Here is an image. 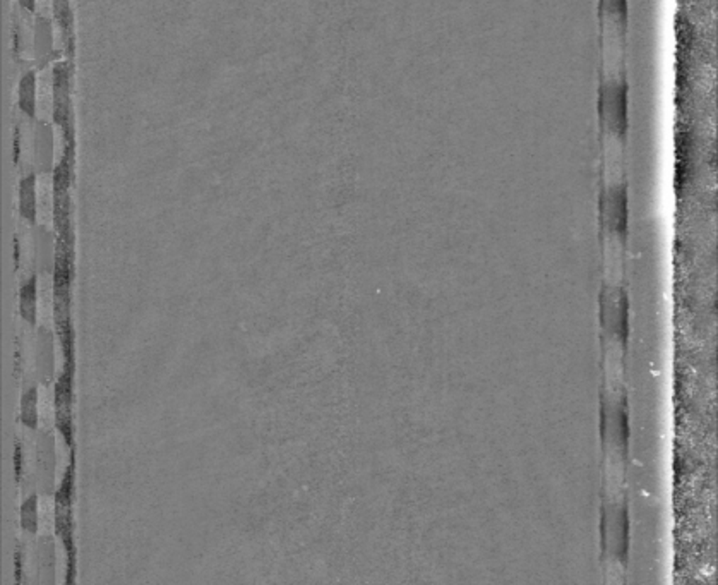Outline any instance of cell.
I'll list each match as a JSON object with an SVG mask.
<instances>
[{
    "label": "cell",
    "instance_id": "1",
    "mask_svg": "<svg viewBox=\"0 0 718 585\" xmlns=\"http://www.w3.org/2000/svg\"><path fill=\"white\" fill-rule=\"evenodd\" d=\"M598 108L606 122L615 127L618 131H624L626 127L627 115V88L624 78H610L603 81L600 86Z\"/></svg>",
    "mask_w": 718,
    "mask_h": 585
},
{
    "label": "cell",
    "instance_id": "2",
    "mask_svg": "<svg viewBox=\"0 0 718 585\" xmlns=\"http://www.w3.org/2000/svg\"><path fill=\"white\" fill-rule=\"evenodd\" d=\"M600 318L603 326L618 335H626L630 328V299L619 285H603L600 294Z\"/></svg>",
    "mask_w": 718,
    "mask_h": 585
},
{
    "label": "cell",
    "instance_id": "3",
    "mask_svg": "<svg viewBox=\"0 0 718 585\" xmlns=\"http://www.w3.org/2000/svg\"><path fill=\"white\" fill-rule=\"evenodd\" d=\"M600 211L602 220L607 227L615 230H624L627 223V193L624 184H612L603 189L600 198Z\"/></svg>",
    "mask_w": 718,
    "mask_h": 585
},
{
    "label": "cell",
    "instance_id": "4",
    "mask_svg": "<svg viewBox=\"0 0 718 585\" xmlns=\"http://www.w3.org/2000/svg\"><path fill=\"white\" fill-rule=\"evenodd\" d=\"M55 470V453H54V440L48 433L40 434L38 440V472L42 477L43 486H50L54 481Z\"/></svg>",
    "mask_w": 718,
    "mask_h": 585
},
{
    "label": "cell",
    "instance_id": "5",
    "mask_svg": "<svg viewBox=\"0 0 718 585\" xmlns=\"http://www.w3.org/2000/svg\"><path fill=\"white\" fill-rule=\"evenodd\" d=\"M38 373L42 381H50L54 376V340L47 328H40L38 333Z\"/></svg>",
    "mask_w": 718,
    "mask_h": 585
},
{
    "label": "cell",
    "instance_id": "6",
    "mask_svg": "<svg viewBox=\"0 0 718 585\" xmlns=\"http://www.w3.org/2000/svg\"><path fill=\"white\" fill-rule=\"evenodd\" d=\"M40 550H38V575H40V585H54L55 584V552H54V544H52L50 539L47 541H40Z\"/></svg>",
    "mask_w": 718,
    "mask_h": 585
},
{
    "label": "cell",
    "instance_id": "7",
    "mask_svg": "<svg viewBox=\"0 0 718 585\" xmlns=\"http://www.w3.org/2000/svg\"><path fill=\"white\" fill-rule=\"evenodd\" d=\"M36 160L42 169H48L52 165V157H54V144H52V131L47 122H38L36 129Z\"/></svg>",
    "mask_w": 718,
    "mask_h": 585
},
{
    "label": "cell",
    "instance_id": "8",
    "mask_svg": "<svg viewBox=\"0 0 718 585\" xmlns=\"http://www.w3.org/2000/svg\"><path fill=\"white\" fill-rule=\"evenodd\" d=\"M19 208L28 220L36 217V198H35V172H28L19 182Z\"/></svg>",
    "mask_w": 718,
    "mask_h": 585
},
{
    "label": "cell",
    "instance_id": "9",
    "mask_svg": "<svg viewBox=\"0 0 718 585\" xmlns=\"http://www.w3.org/2000/svg\"><path fill=\"white\" fill-rule=\"evenodd\" d=\"M19 309L21 314L31 323H35L36 318V275L31 273L21 283L19 288Z\"/></svg>",
    "mask_w": 718,
    "mask_h": 585
},
{
    "label": "cell",
    "instance_id": "10",
    "mask_svg": "<svg viewBox=\"0 0 718 585\" xmlns=\"http://www.w3.org/2000/svg\"><path fill=\"white\" fill-rule=\"evenodd\" d=\"M40 402H38V390L36 387H28L24 390L23 398H21V421L26 428L35 429L36 424H38V410H40Z\"/></svg>",
    "mask_w": 718,
    "mask_h": 585
},
{
    "label": "cell",
    "instance_id": "11",
    "mask_svg": "<svg viewBox=\"0 0 718 585\" xmlns=\"http://www.w3.org/2000/svg\"><path fill=\"white\" fill-rule=\"evenodd\" d=\"M35 72L26 71L21 76V81H19V107L24 110L28 115H33L35 113Z\"/></svg>",
    "mask_w": 718,
    "mask_h": 585
},
{
    "label": "cell",
    "instance_id": "12",
    "mask_svg": "<svg viewBox=\"0 0 718 585\" xmlns=\"http://www.w3.org/2000/svg\"><path fill=\"white\" fill-rule=\"evenodd\" d=\"M35 45H36V55H38L40 60H43L45 57L48 55L52 47V26L50 21L43 16H40L36 19V36H35Z\"/></svg>",
    "mask_w": 718,
    "mask_h": 585
},
{
    "label": "cell",
    "instance_id": "13",
    "mask_svg": "<svg viewBox=\"0 0 718 585\" xmlns=\"http://www.w3.org/2000/svg\"><path fill=\"white\" fill-rule=\"evenodd\" d=\"M21 526L26 532L35 534L40 527V505L38 498L30 496L21 505Z\"/></svg>",
    "mask_w": 718,
    "mask_h": 585
},
{
    "label": "cell",
    "instance_id": "14",
    "mask_svg": "<svg viewBox=\"0 0 718 585\" xmlns=\"http://www.w3.org/2000/svg\"><path fill=\"white\" fill-rule=\"evenodd\" d=\"M36 246H38L40 263H42L43 268H47L48 263H50L54 258H52V237H50V234L45 230V227H40L38 229V235H36Z\"/></svg>",
    "mask_w": 718,
    "mask_h": 585
},
{
    "label": "cell",
    "instance_id": "15",
    "mask_svg": "<svg viewBox=\"0 0 718 585\" xmlns=\"http://www.w3.org/2000/svg\"><path fill=\"white\" fill-rule=\"evenodd\" d=\"M14 579L16 585L24 584V551L23 546H18L14 555Z\"/></svg>",
    "mask_w": 718,
    "mask_h": 585
},
{
    "label": "cell",
    "instance_id": "16",
    "mask_svg": "<svg viewBox=\"0 0 718 585\" xmlns=\"http://www.w3.org/2000/svg\"><path fill=\"white\" fill-rule=\"evenodd\" d=\"M14 472H16V479H18V481H21V477L24 475V452H23V445L19 441H16V448H14Z\"/></svg>",
    "mask_w": 718,
    "mask_h": 585
}]
</instances>
